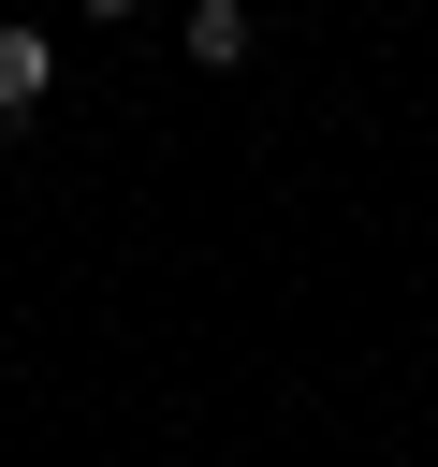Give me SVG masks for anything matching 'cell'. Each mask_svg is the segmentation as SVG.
<instances>
[{
  "mask_svg": "<svg viewBox=\"0 0 438 467\" xmlns=\"http://www.w3.org/2000/svg\"><path fill=\"white\" fill-rule=\"evenodd\" d=\"M44 88H58V44L44 29H0V117H29Z\"/></svg>",
  "mask_w": 438,
  "mask_h": 467,
  "instance_id": "1",
  "label": "cell"
},
{
  "mask_svg": "<svg viewBox=\"0 0 438 467\" xmlns=\"http://www.w3.org/2000/svg\"><path fill=\"white\" fill-rule=\"evenodd\" d=\"M248 44H263V29H248V0H190V58H204V73H234Z\"/></svg>",
  "mask_w": 438,
  "mask_h": 467,
  "instance_id": "2",
  "label": "cell"
}]
</instances>
